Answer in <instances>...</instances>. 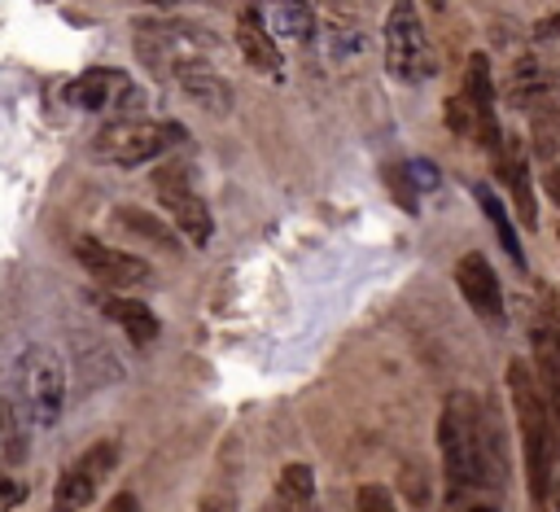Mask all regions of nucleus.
<instances>
[{"label": "nucleus", "mask_w": 560, "mask_h": 512, "mask_svg": "<svg viewBox=\"0 0 560 512\" xmlns=\"http://www.w3.org/2000/svg\"><path fill=\"white\" fill-rule=\"evenodd\" d=\"M468 512H494V508H486V503H481V508H468Z\"/></svg>", "instance_id": "nucleus-28"}, {"label": "nucleus", "mask_w": 560, "mask_h": 512, "mask_svg": "<svg viewBox=\"0 0 560 512\" xmlns=\"http://www.w3.org/2000/svg\"><path fill=\"white\" fill-rule=\"evenodd\" d=\"M262 512H280V508H276V499H267V503H262Z\"/></svg>", "instance_id": "nucleus-27"}, {"label": "nucleus", "mask_w": 560, "mask_h": 512, "mask_svg": "<svg viewBox=\"0 0 560 512\" xmlns=\"http://www.w3.org/2000/svg\"><path fill=\"white\" fill-rule=\"evenodd\" d=\"M114 464H118V442L114 438H101L88 451H79L61 468V477L52 486V512H83L88 503H96V494H101L105 477L114 473Z\"/></svg>", "instance_id": "nucleus-7"}, {"label": "nucleus", "mask_w": 560, "mask_h": 512, "mask_svg": "<svg viewBox=\"0 0 560 512\" xmlns=\"http://www.w3.org/2000/svg\"><path fill=\"white\" fill-rule=\"evenodd\" d=\"M359 512H398V508H394V494L385 486L368 481V486H359Z\"/></svg>", "instance_id": "nucleus-22"}, {"label": "nucleus", "mask_w": 560, "mask_h": 512, "mask_svg": "<svg viewBox=\"0 0 560 512\" xmlns=\"http://www.w3.org/2000/svg\"><path fill=\"white\" fill-rule=\"evenodd\" d=\"M101 311L136 341V346H149L153 337H158V315H153V306H144V302H136V298H114V293H105L101 298Z\"/></svg>", "instance_id": "nucleus-16"}, {"label": "nucleus", "mask_w": 560, "mask_h": 512, "mask_svg": "<svg viewBox=\"0 0 560 512\" xmlns=\"http://www.w3.org/2000/svg\"><path fill=\"white\" fill-rule=\"evenodd\" d=\"M74 258L105 289H144L153 280V267L144 258H136V254H127L118 245H105L101 236H79L74 241Z\"/></svg>", "instance_id": "nucleus-10"}, {"label": "nucleus", "mask_w": 560, "mask_h": 512, "mask_svg": "<svg viewBox=\"0 0 560 512\" xmlns=\"http://www.w3.org/2000/svg\"><path fill=\"white\" fill-rule=\"evenodd\" d=\"M534 123H529V140H534V153L542 158V162H560V101H551V105H542V109H534L529 114Z\"/></svg>", "instance_id": "nucleus-20"}, {"label": "nucleus", "mask_w": 560, "mask_h": 512, "mask_svg": "<svg viewBox=\"0 0 560 512\" xmlns=\"http://www.w3.org/2000/svg\"><path fill=\"white\" fill-rule=\"evenodd\" d=\"M508 394H512V411H516V433H521L529 499H534L538 508H547L551 481H556V459H560V433H556L551 407H547V398H542V385H538V376L525 368V359H512V363H508Z\"/></svg>", "instance_id": "nucleus-2"}, {"label": "nucleus", "mask_w": 560, "mask_h": 512, "mask_svg": "<svg viewBox=\"0 0 560 512\" xmlns=\"http://www.w3.org/2000/svg\"><path fill=\"white\" fill-rule=\"evenodd\" d=\"M131 48L149 74H158L162 83H175V88L201 70H219V61H223V44L214 39V31H201L192 22H171V18L136 22Z\"/></svg>", "instance_id": "nucleus-3"}, {"label": "nucleus", "mask_w": 560, "mask_h": 512, "mask_svg": "<svg viewBox=\"0 0 560 512\" xmlns=\"http://www.w3.org/2000/svg\"><path fill=\"white\" fill-rule=\"evenodd\" d=\"M508 96H512V105H521V109H542V105H551L556 96H551V74L534 61V57H521L516 66H512V74H508Z\"/></svg>", "instance_id": "nucleus-14"}, {"label": "nucleus", "mask_w": 560, "mask_h": 512, "mask_svg": "<svg viewBox=\"0 0 560 512\" xmlns=\"http://www.w3.org/2000/svg\"><path fill=\"white\" fill-rule=\"evenodd\" d=\"M13 411H22L31 424L48 429L61 407H66V372H61V359L44 346H26L13 363V398H9Z\"/></svg>", "instance_id": "nucleus-4"}, {"label": "nucleus", "mask_w": 560, "mask_h": 512, "mask_svg": "<svg viewBox=\"0 0 560 512\" xmlns=\"http://www.w3.org/2000/svg\"><path fill=\"white\" fill-rule=\"evenodd\" d=\"M534 368H538V385H542V398H547L556 433H560V328H551V324L534 328Z\"/></svg>", "instance_id": "nucleus-13"}, {"label": "nucleus", "mask_w": 560, "mask_h": 512, "mask_svg": "<svg viewBox=\"0 0 560 512\" xmlns=\"http://www.w3.org/2000/svg\"><path fill=\"white\" fill-rule=\"evenodd\" d=\"M149 4H179V0H149Z\"/></svg>", "instance_id": "nucleus-29"}, {"label": "nucleus", "mask_w": 560, "mask_h": 512, "mask_svg": "<svg viewBox=\"0 0 560 512\" xmlns=\"http://www.w3.org/2000/svg\"><path fill=\"white\" fill-rule=\"evenodd\" d=\"M477 201H481V214L490 219V228H494V236H499L503 254H508L516 267H525V249H521V236H516V228H512V219H508L503 201H499V197H494L486 184H477Z\"/></svg>", "instance_id": "nucleus-19"}, {"label": "nucleus", "mask_w": 560, "mask_h": 512, "mask_svg": "<svg viewBox=\"0 0 560 512\" xmlns=\"http://www.w3.org/2000/svg\"><path fill=\"white\" fill-rule=\"evenodd\" d=\"M499 175L512 184L516 214L525 219V228H534V223H538V206H534V184H529V166H525V144H521V140H508V144H503Z\"/></svg>", "instance_id": "nucleus-15"}, {"label": "nucleus", "mask_w": 560, "mask_h": 512, "mask_svg": "<svg viewBox=\"0 0 560 512\" xmlns=\"http://www.w3.org/2000/svg\"><path fill=\"white\" fill-rule=\"evenodd\" d=\"M118 223H127V228H136V232H149V241H158V245L175 249V236H171L162 223H153L144 210H118Z\"/></svg>", "instance_id": "nucleus-21"}, {"label": "nucleus", "mask_w": 560, "mask_h": 512, "mask_svg": "<svg viewBox=\"0 0 560 512\" xmlns=\"http://www.w3.org/2000/svg\"><path fill=\"white\" fill-rule=\"evenodd\" d=\"M455 284H459L464 302H468L481 319L503 324V289H499L494 267H490L481 254H464V258L455 263Z\"/></svg>", "instance_id": "nucleus-11"}, {"label": "nucleus", "mask_w": 560, "mask_h": 512, "mask_svg": "<svg viewBox=\"0 0 560 512\" xmlns=\"http://www.w3.org/2000/svg\"><path fill=\"white\" fill-rule=\"evenodd\" d=\"M271 499H276L280 512H319V508H315V473H311L306 464H289V468L280 473Z\"/></svg>", "instance_id": "nucleus-17"}, {"label": "nucleus", "mask_w": 560, "mask_h": 512, "mask_svg": "<svg viewBox=\"0 0 560 512\" xmlns=\"http://www.w3.org/2000/svg\"><path fill=\"white\" fill-rule=\"evenodd\" d=\"M197 512H236V494H232L228 486H214V490H206V494H201Z\"/></svg>", "instance_id": "nucleus-23"}, {"label": "nucleus", "mask_w": 560, "mask_h": 512, "mask_svg": "<svg viewBox=\"0 0 560 512\" xmlns=\"http://www.w3.org/2000/svg\"><path fill=\"white\" fill-rule=\"evenodd\" d=\"M438 446H442V468H446V494L451 503L490 486L494 473V420L486 416L481 398L468 389L446 394L442 416H438Z\"/></svg>", "instance_id": "nucleus-1"}, {"label": "nucleus", "mask_w": 560, "mask_h": 512, "mask_svg": "<svg viewBox=\"0 0 560 512\" xmlns=\"http://www.w3.org/2000/svg\"><path fill=\"white\" fill-rule=\"evenodd\" d=\"M101 512H140V503H136V494H131V490H122V494H114Z\"/></svg>", "instance_id": "nucleus-24"}, {"label": "nucleus", "mask_w": 560, "mask_h": 512, "mask_svg": "<svg viewBox=\"0 0 560 512\" xmlns=\"http://www.w3.org/2000/svg\"><path fill=\"white\" fill-rule=\"evenodd\" d=\"M267 26L284 39H311L315 35V9L306 0H267Z\"/></svg>", "instance_id": "nucleus-18"}, {"label": "nucleus", "mask_w": 560, "mask_h": 512, "mask_svg": "<svg viewBox=\"0 0 560 512\" xmlns=\"http://www.w3.org/2000/svg\"><path fill=\"white\" fill-rule=\"evenodd\" d=\"M385 66L402 83H420V79H429L438 70V57H433V44L424 35L416 0H394L389 4V18H385Z\"/></svg>", "instance_id": "nucleus-6"}, {"label": "nucleus", "mask_w": 560, "mask_h": 512, "mask_svg": "<svg viewBox=\"0 0 560 512\" xmlns=\"http://www.w3.org/2000/svg\"><path fill=\"white\" fill-rule=\"evenodd\" d=\"M179 140H184V127L171 118H114L96 131L92 149L118 166H140L171 153Z\"/></svg>", "instance_id": "nucleus-5"}, {"label": "nucleus", "mask_w": 560, "mask_h": 512, "mask_svg": "<svg viewBox=\"0 0 560 512\" xmlns=\"http://www.w3.org/2000/svg\"><path fill=\"white\" fill-rule=\"evenodd\" d=\"M542 188H547V197H551V201H556V210H560V162H556V166H547Z\"/></svg>", "instance_id": "nucleus-25"}, {"label": "nucleus", "mask_w": 560, "mask_h": 512, "mask_svg": "<svg viewBox=\"0 0 560 512\" xmlns=\"http://www.w3.org/2000/svg\"><path fill=\"white\" fill-rule=\"evenodd\" d=\"M236 48H241L249 70L280 74V44H276V31L267 26L262 9H254V4L241 9V18H236Z\"/></svg>", "instance_id": "nucleus-12"}, {"label": "nucleus", "mask_w": 560, "mask_h": 512, "mask_svg": "<svg viewBox=\"0 0 560 512\" xmlns=\"http://www.w3.org/2000/svg\"><path fill=\"white\" fill-rule=\"evenodd\" d=\"M70 105L79 109H96V114H118V118H140V101H136V88L122 70H105V66H92L83 70L79 79L66 83L61 92Z\"/></svg>", "instance_id": "nucleus-9"}, {"label": "nucleus", "mask_w": 560, "mask_h": 512, "mask_svg": "<svg viewBox=\"0 0 560 512\" xmlns=\"http://www.w3.org/2000/svg\"><path fill=\"white\" fill-rule=\"evenodd\" d=\"M534 35H538V39H551V35H560V9H556V13H547V18L534 26Z\"/></svg>", "instance_id": "nucleus-26"}, {"label": "nucleus", "mask_w": 560, "mask_h": 512, "mask_svg": "<svg viewBox=\"0 0 560 512\" xmlns=\"http://www.w3.org/2000/svg\"><path fill=\"white\" fill-rule=\"evenodd\" d=\"M153 193H158L162 210L175 219V228H179L192 245H210L214 219H210V206L201 201V193H197L188 166H179V162L158 166V171H153Z\"/></svg>", "instance_id": "nucleus-8"}]
</instances>
